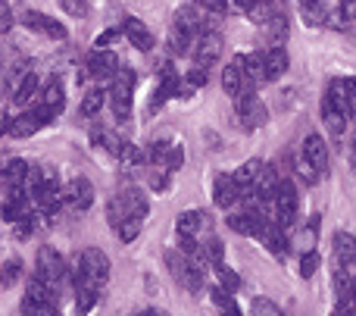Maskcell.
<instances>
[{"mask_svg":"<svg viewBox=\"0 0 356 316\" xmlns=\"http://www.w3.org/2000/svg\"><path fill=\"white\" fill-rule=\"evenodd\" d=\"M166 267H169L172 279L184 288V292H191V294H200L203 292L207 267H203V263H197L194 257H188L181 248H178V251H166Z\"/></svg>","mask_w":356,"mask_h":316,"instance_id":"cell-1","label":"cell"},{"mask_svg":"<svg viewBox=\"0 0 356 316\" xmlns=\"http://www.w3.org/2000/svg\"><path fill=\"white\" fill-rule=\"evenodd\" d=\"M47 123H54V116H50V113L38 104L35 110H25V113H19L16 119H10V123L3 125V132L10 138H31L38 129H44Z\"/></svg>","mask_w":356,"mask_h":316,"instance_id":"cell-2","label":"cell"},{"mask_svg":"<svg viewBox=\"0 0 356 316\" xmlns=\"http://www.w3.org/2000/svg\"><path fill=\"white\" fill-rule=\"evenodd\" d=\"M275 219L282 226H291L297 219V207H300V194H297L294 182L288 179V175H282V182H278V191H275Z\"/></svg>","mask_w":356,"mask_h":316,"instance_id":"cell-3","label":"cell"},{"mask_svg":"<svg viewBox=\"0 0 356 316\" xmlns=\"http://www.w3.org/2000/svg\"><path fill=\"white\" fill-rule=\"evenodd\" d=\"M81 263H85L88 285L104 292V285L110 282V257H106L100 248H85L81 251Z\"/></svg>","mask_w":356,"mask_h":316,"instance_id":"cell-4","label":"cell"},{"mask_svg":"<svg viewBox=\"0 0 356 316\" xmlns=\"http://www.w3.org/2000/svg\"><path fill=\"white\" fill-rule=\"evenodd\" d=\"M194 63L197 66H207V69H213L216 63H219V56H222V35L216 29H207L203 35H197V41H194Z\"/></svg>","mask_w":356,"mask_h":316,"instance_id":"cell-5","label":"cell"},{"mask_svg":"<svg viewBox=\"0 0 356 316\" xmlns=\"http://www.w3.org/2000/svg\"><path fill=\"white\" fill-rule=\"evenodd\" d=\"M63 204H66L72 213H85L88 207L94 204V185H91V179H85V175H75V179L69 182L66 188H63Z\"/></svg>","mask_w":356,"mask_h":316,"instance_id":"cell-6","label":"cell"},{"mask_svg":"<svg viewBox=\"0 0 356 316\" xmlns=\"http://www.w3.org/2000/svg\"><path fill=\"white\" fill-rule=\"evenodd\" d=\"M38 273L44 276V279L47 282H54V285H60L63 279H66V273H69V263L63 260L60 254H56L54 248H47V244H44L41 251H38Z\"/></svg>","mask_w":356,"mask_h":316,"instance_id":"cell-7","label":"cell"},{"mask_svg":"<svg viewBox=\"0 0 356 316\" xmlns=\"http://www.w3.org/2000/svg\"><path fill=\"white\" fill-rule=\"evenodd\" d=\"M22 22H25V29L41 31V35L54 38V41H66V38H69V29H66V25L56 22V19H50V16H44V13H38V10H29V13H25Z\"/></svg>","mask_w":356,"mask_h":316,"instance_id":"cell-8","label":"cell"},{"mask_svg":"<svg viewBox=\"0 0 356 316\" xmlns=\"http://www.w3.org/2000/svg\"><path fill=\"white\" fill-rule=\"evenodd\" d=\"M119 56L113 54V50H94L91 56H88V72L94 75V79H100V81H113L116 79V72H119Z\"/></svg>","mask_w":356,"mask_h":316,"instance_id":"cell-9","label":"cell"},{"mask_svg":"<svg viewBox=\"0 0 356 316\" xmlns=\"http://www.w3.org/2000/svg\"><path fill=\"white\" fill-rule=\"evenodd\" d=\"M241 191L244 188L234 182V175H219L213 185V200L216 207H222V210H232L234 204H241Z\"/></svg>","mask_w":356,"mask_h":316,"instance_id":"cell-10","label":"cell"},{"mask_svg":"<svg viewBox=\"0 0 356 316\" xmlns=\"http://www.w3.org/2000/svg\"><path fill=\"white\" fill-rule=\"evenodd\" d=\"M259 242L266 244V251L275 257H284L288 254V235H284V226L278 223V219H269V223L263 226V232H259Z\"/></svg>","mask_w":356,"mask_h":316,"instance_id":"cell-11","label":"cell"},{"mask_svg":"<svg viewBox=\"0 0 356 316\" xmlns=\"http://www.w3.org/2000/svg\"><path fill=\"white\" fill-rule=\"evenodd\" d=\"M222 88H225V94L228 97H238L241 91H244V88H253L250 81H247V75H244V66H241V60L238 56H234L232 63H228L225 69H222Z\"/></svg>","mask_w":356,"mask_h":316,"instance_id":"cell-12","label":"cell"},{"mask_svg":"<svg viewBox=\"0 0 356 316\" xmlns=\"http://www.w3.org/2000/svg\"><path fill=\"white\" fill-rule=\"evenodd\" d=\"M119 198H122V207H125V219L129 216L131 219H147L150 200L141 188H125V191H119Z\"/></svg>","mask_w":356,"mask_h":316,"instance_id":"cell-13","label":"cell"},{"mask_svg":"<svg viewBox=\"0 0 356 316\" xmlns=\"http://www.w3.org/2000/svg\"><path fill=\"white\" fill-rule=\"evenodd\" d=\"M122 35L129 38V44H135V47L144 50V54H147V50H154V35H150V29L141 22V19H135V16L125 19V22H122Z\"/></svg>","mask_w":356,"mask_h":316,"instance_id":"cell-14","label":"cell"},{"mask_svg":"<svg viewBox=\"0 0 356 316\" xmlns=\"http://www.w3.org/2000/svg\"><path fill=\"white\" fill-rule=\"evenodd\" d=\"M303 154H307L309 163L319 169V175H325V169H328V144H325V138L316 135V132H309V135L303 138Z\"/></svg>","mask_w":356,"mask_h":316,"instance_id":"cell-15","label":"cell"},{"mask_svg":"<svg viewBox=\"0 0 356 316\" xmlns=\"http://www.w3.org/2000/svg\"><path fill=\"white\" fill-rule=\"evenodd\" d=\"M29 163L19 160V157H13L10 163L3 166V173H0V182H3V188H10V191H25V182H29Z\"/></svg>","mask_w":356,"mask_h":316,"instance_id":"cell-16","label":"cell"},{"mask_svg":"<svg viewBox=\"0 0 356 316\" xmlns=\"http://www.w3.org/2000/svg\"><path fill=\"white\" fill-rule=\"evenodd\" d=\"M110 110H113V116H116L119 123H129V119H131V88L129 85L113 81V88H110Z\"/></svg>","mask_w":356,"mask_h":316,"instance_id":"cell-17","label":"cell"},{"mask_svg":"<svg viewBox=\"0 0 356 316\" xmlns=\"http://www.w3.org/2000/svg\"><path fill=\"white\" fill-rule=\"evenodd\" d=\"M41 106H44V110H47L54 119L63 113V106H66V91H63L60 79H50L47 85L41 88Z\"/></svg>","mask_w":356,"mask_h":316,"instance_id":"cell-18","label":"cell"},{"mask_svg":"<svg viewBox=\"0 0 356 316\" xmlns=\"http://www.w3.org/2000/svg\"><path fill=\"white\" fill-rule=\"evenodd\" d=\"M241 66H244V75L250 85H263L266 81V50H253V54L238 56Z\"/></svg>","mask_w":356,"mask_h":316,"instance_id":"cell-19","label":"cell"},{"mask_svg":"<svg viewBox=\"0 0 356 316\" xmlns=\"http://www.w3.org/2000/svg\"><path fill=\"white\" fill-rule=\"evenodd\" d=\"M322 123H325V129L332 132V135H341V132H344V125H347V113L334 104L332 94H325V97H322Z\"/></svg>","mask_w":356,"mask_h":316,"instance_id":"cell-20","label":"cell"},{"mask_svg":"<svg viewBox=\"0 0 356 316\" xmlns=\"http://www.w3.org/2000/svg\"><path fill=\"white\" fill-rule=\"evenodd\" d=\"M38 75L35 72H22L16 79V85H13V104L16 106H29L31 104V97L38 94Z\"/></svg>","mask_w":356,"mask_h":316,"instance_id":"cell-21","label":"cell"},{"mask_svg":"<svg viewBox=\"0 0 356 316\" xmlns=\"http://www.w3.org/2000/svg\"><path fill=\"white\" fill-rule=\"evenodd\" d=\"M203 226H209V213H203V210H184V213H178V219H175L178 235H197Z\"/></svg>","mask_w":356,"mask_h":316,"instance_id":"cell-22","label":"cell"},{"mask_svg":"<svg viewBox=\"0 0 356 316\" xmlns=\"http://www.w3.org/2000/svg\"><path fill=\"white\" fill-rule=\"evenodd\" d=\"M288 50L284 47H266V81H275L288 72Z\"/></svg>","mask_w":356,"mask_h":316,"instance_id":"cell-23","label":"cell"},{"mask_svg":"<svg viewBox=\"0 0 356 316\" xmlns=\"http://www.w3.org/2000/svg\"><path fill=\"white\" fill-rule=\"evenodd\" d=\"M194 41H197V35H191L188 29H181L178 22H172V29H169V50H172L175 56L191 54V50H194Z\"/></svg>","mask_w":356,"mask_h":316,"instance_id":"cell-24","label":"cell"},{"mask_svg":"<svg viewBox=\"0 0 356 316\" xmlns=\"http://www.w3.org/2000/svg\"><path fill=\"white\" fill-rule=\"evenodd\" d=\"M266 31H269V47H284V41H288V16H284V6H278V13L266 22Z\"/></svg>","mask_w":356,"mask_h":316,"instance_id":"cell-25","label":"cell"},{"mask_svg":"<svg viewBox=\"0 0 356 316\" xmlns=\"http://www.w3.org/2000/svg\"><path fill=\"white\" fill-rule=\"evenodd\" d=\"M278 6H282V3H275V0H250V3L244 6V13H247V19H250V22L266 25L278 13Z\"/></svg>","mask_w":356,"mask_h":316,"instance_id":"cell-26","label":"cell"},{"mask_svg":"<svg viewBox=\"0 0 356 316\" xmlns=\"http://www.w3.org/2000/svg\"><path fill=\"white\" fill-rule=\"evenodd\" d=\"M266 169V163L263 160H247V163H241L238 169H234V182H238L241 188H250V185H257V179H259V173Z\"/></svg>","mask_w":356,"mask_h":316,"instance_id":"cell-27","label":"cell"},{"mask_svg":"<svg viewBox=\"0 0 356 316\" xmlns=\"http://www.w3.org/2000/svg\"><path fill=\"white\" fill-rule=\"evenodd\" d=\"M106 100H110V97H106V94L100 91V88H91V91H85V97H81L79 113H81V116H88V119L97 116V113L106 106Z\"/></svg>","mask_w":356,"mask_h":316,"instance_id":"cell-28","label":"cell"},{"mask_svg":"<svg viewBox=\"0 0 356 316\" xmlns=\"http://www.w3.org/2000/svg\"><path fill=\"white\" fill-rule=\"evenodd\" d=\"M209 301H213V304L219 307L222 313H241L238 301H234V292H228L225 285H216V288H209Z\"/></svg>","mask_w":356,"mask_h":316,"instance_id":"cell-29","label":"cell"},{"mask_svg":"<svg viewBox=\"0 0 356 316\" xmlns=\"http://www.w3.org/2000/svg\"><path fill=\"white\" fill-rule=\"evenodd\" d=\"M203 248V260H207V267H222L225 263V244L219 242V238H207V242L200 244Z\"/></svg>","mask_w":356,"mask_h":316,"instance_id":"cell-30","label":"cell"},{"mask_svg":"<svg viewBox=\"0 0 356 316\" xmlns=\"http://www.w3.org/2000/svg\"><path fill=\"white\" fill-rule=\"evenodd\" d=\"M334 254H338V260H356V235L338 232L334 235Z\"/></svg>","mask_w":356,"mask_h":316,"instance_id":"cell-31","label":"cell"},{"mask_svg":"<svg viewBox=\"0 0 356 316\" xmlns=\"http://www.w3.org/2000/svg\"><path fill=\"white\" fill-rule=\"evenodd\" d=\"M300 16H303V22H307V25H325L328 10H325V3H322V0H309V3H303Z\"/></svg>","mask_w":356,"mask_h":316,"instance_id":"cell-32","label":"cell"},{"mask_svg":"<svg viewBox=\"0 0 356 316\" xmlns=\"http://www.w3.org/2000/svg\"><path fill=\"white\" fill-rule=\"evenodd\" d=\"M97 298H100V292L91 288V285L75 288V313H88L94 304H97Z\"/></svg>","mask_w":356,"mask_h":316,"instance_id":"cell-33","label":"cell"},{"mask_svg":"<svg viewBox=\"0 0 356 316\" xmlns=\"http://www.w3.org/2000/svg\"><path fill=\"white\" fill-rule=\"evenodd\" d=\"M316 238H319V216H309V223L303 226L300 235H297V244H300V251H313Z\"/></svg>","mask_w":356,"mask_h":316,"instance_id":"cell-34","label":"cell"},{"mask_svg":"<svg viewBox=\"0 0 356 316\" xmlns=\"http://www.w3.org/2000/svg\"><path fill=\"white\" fill-rule=\"evenodd\" d=\"M294 173H297V179H303L307 185H313V182H319L322 175H319V169L309 163V157L307 154H300L297 157V163H294Z\"/></svg>","mask_w":356,"mask_h":316,"instance_id":"cell-35","label":"cell"},{"mask_svg":"<svg viewBox=\"0 0 356 316\" xmlns=\"http://www.w3.org/2000/svg\"><path fill=\"white\" fill-rule=\"evenodd\" d=\"M141 226H144V219H131L129 216V219H122V226H119L116 232H119V238H122L125 244H131L138 235H141Z\"/></svg>","mask_w":356,"mask_h":316,"instance_id":"cell-36","label":"cell"},{"mask_svg":"<svg viewBox=\"0 0 356 316\" xmlns=\"http://www.w3.org/2000/svg\"><path fill=\"white\" fill-rule=\"evenodd\" d=\"M19 276H22V260H10V263H3V267H0V282H3V288L16 285Z\"/></svg>","mask_w":356,"mask_h":316,"instance_id":"cell-37","label":"cell"},{"mask_svg":"<svg viewBox=\"0 0 356 316\" xmlns=\"http://www.w3.org/2000/svg\"><path fill=\"white\" fill-rule=\"evenodd\" d=\"M122 219H125V207H122V198H113L110 204H106V223L113 226V229H119V226H122Z\"/></svg>","mask_w":356,"mask_h":316,"instance_id":"cell-38","label":"cell"},{"mask_svg":"<svg viewBox=\"0 0 356 316\" xmlns=\"http://www.w3.org/2000/svg\"><path fill=\"white\" fill-rule=\"evenodd\" d=\"M319 263H322V257L316 254V248H313V251H303V257H300V276H303V279H309V276H316V269H319Z\"/></svg>","mask_w":356,"mask_h":316,"instance_id":"cell-39","label":"cell"},{"mask_svg":"<svg viewBox=\"0 0 356 316\" xmlns=\"http://www.w3.org/2000/svg\"><path fill=\"white\" fill-rule=\"evenodd\" d=\"M250 313L253 316H278V313H282V307H278L275 301H269V298H257L250 304Z\"/></svg>","mask_w":356,"mask_h":316,"instance_id":"cell-40","label":"cell"},{"mask_svg":"<svg viewBox=\"0 0 356 316\" xmlns=\"http://www.w3.org/2000/svg\"><path fill=\"white\" fill-rule=\"evenodd\" d=\"M216 276H219V282L228 288V292H238V288H241V276L234 273V269H228L225 263H222V267H216Z\"/></svg>","mask_w":356,"mask_h":316,"instance_id":"cell-41","label":"cell"},{"mask_svg":"<svg viewBox=\"0 0 356 316\" xmlns=\"http://www.w3.org/2000/svg\"><path fill=\"white\" fill-rule=\"evenodd\" d=\"M184 81H188L191 88H203V85H209V69H207V66H197V63H194V69H188Z\"/></svg>","mask_w":356,"mask_h":316,"instance_id":"cell-42","label":"cell"},{"mask_svg":"<svg viewBox=\"0 0 356 316\" xmlns=\"http://www.w3.org/2000/svg\"><path fill=\"white\" fill-rule=\"evenodd\" d=\"M169 148H172V141H154V144H150V148H147V154H144V157H147V160L154 163V166H156V163H160V166H163V160H166Z\"/></svg>","mask_w":356,"mask_h":316,"instance_id":"cell-43","label":"cell"},{"mask_svg":"<svg viewBox=\"0 0 356 316\" xmlns=\"http://www.w3.org/2000/svg\"><path fill=\"white\" fill-rule=\"evenodd\" d=\"M163 166H166L169 173H175V169L184 166V148H181V144H172V148H169V154H166V160H163Z\"/></svg>","mask_w":356,"mask_h":316,"instance_id":"cell-44","label":"cell"},{"mask_svg":"<svg viewBox=\"0 0 356 316\" xmlns=\"http://www.w3.org/2000/svg\"><path fill=\"white\" fill-rule=\"evenodd\" d=\"M60 304H47V301H35V298H25L22 301V313H56Z\"/></svg>","mask_w":356,"mask_h":316,"instance_id":"cell-45","label":"cell"},{"mask_svg":"<svg viewBox=\"0 0 356 316\" xmlns=\"http://www.w3.org/2000/svg\"><path fill=\"white\" fill-rule=\"evenodd\" d=\"M169 175H172V173H169L166 166H160V169H156V173H150V188H154L156 194L169 191Z\"/></svg>","mask_w":356,"mask_h":316,"instance_id":"cell-46","label":"cell"},{"mask_svg":"<svg viewBox=\"0 0 356 316\" xmlns=\"http://www.w3.org/2000/svg\"><path fill=\"white\" fill-rule=\"evenodd\" d=\"M197 3L207 13H213V16H225V13L232 10V0H197Z\"/></svg>","mask_w":356,"mask_h":316,"instance_id":"cell-47","label":"cell"},{"mask_svg":"<svg viewBox=\"0 0 356 316\" xmlns=\"http://www.w3.org/2000/svg\"><path fill=\"white\" fill-rule=\"evenodd\" d=\"M119 160H122V163H141L144 154H141V148H138V144L125 141V144H122V154H119Z\"/></svg>","mask_w":356,"mask_h":316,"instance_id":"cell-48","label":"cell"},{"mask_svg":"<svg viewBox=\"0 0 356 316\" xmlns=\"http://www.w3.org/2000/svg\"><path fill=\"white\" fill-rule=\"evenodd\" d=\"M119 35H122V29H110V31H104V35H97V41H94V50H110V44L116 41Z\"/></svg>","mask_w":356,"mask_h":316,"instance_id":"cell-49","label":"cell"},{"mask_svg":"<svg viewBox=\"0 0 356 316\" xmlns=\"http://www.w3.org/2000/svg\"><path fill=\"white\" fill-rule=\"evenodd\" d=\"M60 6L69 16H85L88 13V0H60Z\"/></svg>","mask_w":356,"mask_h":316,"instance_id":"cell-50","label":"cell"},{"mask_svg":"<svg viewBox=\"0 0 356 316\" xmlns=\"http://www.w3.org/2000/svg\"><path fill=\"white\" fill-rule=\"evenodd\" d=\"M10 29H13V10H10V3L0 0V35H6Z\"/></svg>","mask_w":356,"mask_h":316,"instance_id":"cell-51","label":"cell"},{"mask_svg":"<svg viewBox=\"0 0 356 316\" xmlns=\"http://www.w3.org/2000/svg\"><path fill=\"white\" fill-rule=\"evenodd\" d=\"M341 19L344 22H356V0H341Z\"/></svg>","mask_w":356,"mask_h":316,"instance_id":"cell-52","label":"cell"},{"mask_svg":"<svg viewBox=\"0 0 356 316\" xmlns=\"http://www.w3.org/2000/svg\"><path fill=\"white\" fill-rule=\"evenodd\" d=\"M300 3H309V0H300Z\"/></svg>","mask_w":356,"mask_h":316,"instance_id":"cell-53","label":"cell"},{"mask_svg":"<svg viewBox=\"0 0 356 316\" xmlns=\"http://www.w3.org/2000/svg\"><path fill=\"white\" fill-rule=\"evenodd\" d=\"M0 288H3V282H0Z\"/></svg>","mask_w":356,"mask_h":316,"instance_id":"cell-54","label":"cell"}]
</instances>
